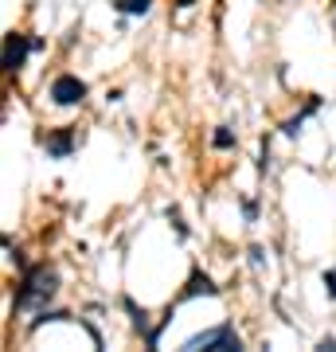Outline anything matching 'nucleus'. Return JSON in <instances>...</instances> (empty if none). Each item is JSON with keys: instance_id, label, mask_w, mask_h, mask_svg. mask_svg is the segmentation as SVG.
<instances>
[{"instance_id": "obj_11", "label": "nucleus", "mask_w": 336, "mask_h": 352, "mask_svg": "<svg viewBox=\"0 0 336 352\" xmlns=\"http://www.w3.org/2000/svg\"><path fill=\"white\" fill-rule=\"evenodd\" d=\"M321 349H324V352H336V337H324V340H321Z\"/></svg>"}, {"instance_id": "obj_3", "label": "nucleus", "mask_w": 336, "mask_h": 352, "mask_svg": "<svg viewBox=\"0 0 336 352\" xmlns=\"http://www.w3.org/2000/svg\"><path fill=\"white\" fill-rule=\"evenodd\" d=\"M27 51H36V39H27L24 32H8V36H4V71H8V75H16V71L24 67Z\"/></svg>"}, {"instance_id": "obj_7", "label": "nucleus", "mask_w": 336, "mask_h": 352, "mask_svg": "<svg viewBox=\"0 0 336 352\" xmlns=\"http://www.w3.org/2000/svg\"><path fill=\"white\" fill-rule=\"evenodd\" d=\"M117 8H122L125 16H145L153 8V0H117Z\"/></svg>"}, {"instance_id": "obj_6", "label": "nucleus", "mask_w": 336, "mask_h": 352, "mask_svg": "<svg viewBox=\"0 0 336 352\" xmlns=\"http://www.w3.org/2000/svg\"><path fill=\"white\" fill-rule=\"evenodd\" d=\"M199 294H208V298H212V294H219V289H215V282L208 274H192L188 278V286H184V298H199Z\"/></svg>"}, {"instance_id": "obj_10", "label": "nucleus", "mask_w": 336, "mask_h": 352, "mask_svg": "<svg viewBox=\"0 0 336 352\" xmlns=\"http://www.w3.org/2000/svg\"><path fill=\"white\" fill-rule=\"evenodd\" d=\"M250 263H254V266H262V263H266V254H262V247H250Z\"/></svg>"}, {"instance_id": "obj_12", "label": "nucleus", "mask_w": 336, "mask_h": 352, "mask_svg": "<svg viewBox=\"0 0 336 352\" xmlns=\"http://www.w3.org/2000/svg\"><path fill=\"white\" fill-rule=\"evenodd\" d=\"M188 4H192V0H180V8H188Z\"/></svg>"}, {"instance_id": "obj_1", "label": "nucleus", "mask_w": 336, "mask_h": 352, "mask_svg": "<svg viewBox=\"0 0 336 352\" xmlns=\"http://www.w3.org/2000/svg\"><path fill=\"white\" fill-rule=\"evenodd\" d=\"M55 289H59V270L47 263L32 266L16 289V309H43V305L55 298Z\"/></svg>"}, {"instance_id": "obj_9", "label": "nucleus", "mask_w": 336, "mask_h": 352, "mask_svg": "<svg viewBox=\"0 0 336 352\" xmlns=\"http://www.w3.org/2000/svg\"><path fill=\"white\" fill-rule=\"evenodd\" d=\"M321 282H324V294H328V298L336 302V270H324Z\"/></svg>"}, {"instance_id": "obj_5", "label": "nucleus", "mask_w": 336, "mask_h": 352, "mask_svg": "<svg viewBox=\"0 0 336 352\" xmlns=\"http://www.w3.org/2000/svg\"><path fill=\"white\" fill-rule=\"evenodd\" d=\"M43 149H47V157H71L75 153V129L63 126V129H51L47 138H43Z\"/></svg>"}, {"instance_id": "obj_2", "label": "nucleus", "mask_w": 336, "mask_h": 352, "mask_svg": "<svg viewBox=\"0 0 336 352\" xmlns=\"http://www.w3.org/2000/svg\"><path fill=\"white\" fill-rule=\"evenodd\" d=\"M184 349H212V352H238L243 349V340L231 325H215V329H203L196 337L184 340Z\"/></svg>"}, {"instance_id": "obj_4", "label": "nucleus", "mask_w": 336, "mask_h": 352, "mask_svg": "<svg viewBox=\"0 0 336 352\" xmlns=\"http://www.w3.org/2000/svg\"><path fill=\"white\" fill-rule=\"evenodd\" d=\"M82 98H87V82L78 75H59L51 82V102L55 106H78Z\"/></svg>"}, {"instance_id": "obj_8", "label": "nucleus", "mask_w": 336, "mask_h": 352, "mask_svg": "<svg viewBox=\"0 0 336 352\" xmlns=\"http://www.w3.org/2000/svg\"><path fill=\"white\" fill-rule=\"evenodd\" d=\"M212 145L215 149H235V133H231L227 126H219L215 129V138H212Z\"/></svg>"}]
</instances>
